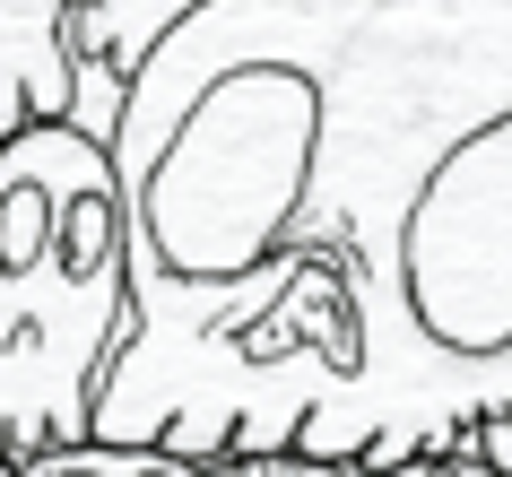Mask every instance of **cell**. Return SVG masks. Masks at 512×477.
Listing matches in <instances>:
<instances>
[{
    "label": "cell",
    "mask_w": 512,
    "mask_h": 477,
    "mask_svg": "<svg viewBox=\"0 0 512 477\" xmlns=\"http://www.w3.org/2000/svg\"><path fill=\"white\" fill-rule=\"evenodd\" d=\"M96 443L400 469L512 417V0H209L131 79Z\"/></svg>",
    "instance_id": "cell-1"
},
{
    "label": "cell",
    "mask_w": 512,
    "mask_h": 477,
    "mask_svg": "<svg viewBox=\"0 0 512 477\" xmlns=\"http://www.w3.org/2000/svg\"><path fill=\"white\" fill-rule=\"evenodd\" d=\"M131 347V191L105 139L35 122L0 148V451L96 443Z\"/></svg>",
    "instance_id": "cell-2"
},
{
    "label": "cell",
    "mask_w": 512,
    "mask_h": 477,
    "mask_svg": "<svg viewBox=\"0 0 512 477\" xmlns=\"http://www.w3.org/2000/svg\"><path fill=\"white\" fill-rule=\"evenodd\" d=\"M200 9L209 0H79L70 9V61H79V105H70V122L113 148L122 105H131V79L157 61L165 35L191 27Z\"/></svg>",
    "instance_id": "cell-3"
},
{
    "label": "cell",
    "mask_w": 512,
    "mask_h": 477,
    "mask_svg": "<svg viewBox=\"0 0 512 477\" xmlns=\"http://www.w3.org/2000/svg\"><path fill=\"white\" fill-rule=\"evenodd\" d=\"M79 0H0V148L35 122H70L79 61H70Z\"/></svg>",
    "instance_id": "cell-4"
},
{
    "label": "cell",
    "mask_w": 512,
    "mask_h": 477,
    "mask_svg": "<svg viewBox=\"0 0 512 477\" xmlns=\"http://www.w3.org/2000/svg\"><path fill=\"white\" fill-rule=\"evenodd\" d=\"M27 477H217V469L157 443H61V451H35Z\"/></svg>",
    "instance_id": "cell-5"
},
{
    "label": "cell",
    "mask_w": 512,
    "mask_h": 477,
    "mask_svg": "<svg viewBox=\"0 0 512 477\" xmlns=\"http://www.w3.org/2000/svg\"><path fill=\"white\" fill-rule=\"evenodd\" d=\"M217 477H365L339 460H304V451H252V460H217Z\"/></svg>",
    "instance_id": "cell-6"
},
{
    "label": "cell",
    "mask_w": 512,
    "mask_h": 477,
    "mask_svg": "<svg viewBox=\"0 0 512 477\" xmlns=\"http://www.w3.org/2000/svg\"><path fill=\"white\" fill-rule=\"evenodd\" d=\"M374 477H504V469H495L478 443H460V451H417V460H400V469H374Z\"/></svg>",
    "instance_id": "cell-7"
},
{
    "label": "cell",
    "mask_w": 512,
    "mask_h": 477,
    "mask_svg": "<svg viewBox=\"0 0 512 477\" xmlns=\"http://www.w3.org/2000/svg\"><path fill=\"white\" fill-rule=\"evenodd\" d=\"M469 443H478L486 460H495V469L512 477V417H495V425H478V434H469Z\"/></svg>",
    "instance_id": "cell-8"
},
{
    "label": "cell",
    "mask_w": 512,
    "mask_h": 477,
    "mask_svg": "<svg viewBox=\"0 0 512 477\" xmlns=\"http://www.w3.org/2000/svg\"><path fill=\"white\" fill-rule=\"evenodd\" d=\"M0 477H27V460H9V451H0Z\"/></svg>",
    "instance_id": "cell-9"
}]
</instances>
